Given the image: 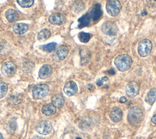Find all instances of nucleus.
Segmentation results:
<instances>
[{
    "instance_id": "obj_34",
    "label": "nucleus",
    "mask_w": 156,
    "mask_h": 139,
    "mask_svg": "<svg viewBox=\"0 0 156 139\" xmlns=\"http://www.w3.org/2000/svg\"><path fill=\"white\" fill-rule=\"evenodd\" d=\"M0 139H4L3 136L2 135V134H1V133H0Z\"/></svg>"
},
{
    "instance_id": "obj_16",
    "label": "nucleus",
    "mask_w": 156,
    "mask_h": 139,
    "mask_svg": "<svg viewBox=\"0 0 156 139\" xmlns=\"http://www.w3.org/2000/svg\"><path fill=\"white\" fill-rule=\"evenodd\" d=\"M52 104L55 107V108H62L65 103V100L63 96L60 94H56L54 95L51 99Z\"/></svg>"
},
{
    "instance_id": "obj_21",
    "label": "nucleus",
    "mask_w": 156,
    "mask_h": 139,
    "mask_svg": "<svg viewBox=\"0 0 156 139\" xmlns=\"http://www.w3.org/2000/svg\"><path fill=\"white\" fill-rule=\"evenodd\" d=\"M156 100V88H154L149 90V91L147 92L146 97H145V101L150 104L152 105L154 102Z\"/></svg>"
},
{
    "instance_id": "obj_29",
    "label": "nucleus",
    "mask_w": 156,
    "mask_h": 139,
    "mask_svg": "<svg viewBox=\"0 0 156 139\" xmlns=\"http://www.w3.org/2000/svg\"><path fill=\"white\" fill-rule=\"evenodd\" d=\"M84 7H85V4L82 2H79V3L76 4L75 10L77 11L78 10V12H80V11H82V10H83Z\"/></svg>"
},
{
    "instance_id": "obj_35",
    "label": "nucleus",
    "mask_w": 156,
    "mask_h": 139,
    "mask_svg": "<svg viewBox=\"0 0 156 139\" xmlns=\"http://www.w3.org/2000/svg\"><path fill=\"white\" fill-rule=\"evenodd\" d=\"M76 139H81V138H79V137H78V138H76Z\"/></svg>"
},
{
    "instance_id": "obj_27",
    "label": "nucleus",
    "mask_w": 156,
    "mask_h": 139,
    "mask_svg": "<svg viewBox=\"0 0 156 139\" xmlns=\"http://www.w3.org/2000/svg\"><path fill=\"white\" fill-rule=\"evenodd\" d=\"M7 90V85L4 82L0 81V99L4 97L6 95Z\"/></svg>"
},
{
    "instance_id": "obj_11",
    "label": "nucleus",
    "mask_w": 156,
    "mask_h": 139,
    "mask_svg": "<svg viewBox=\"0 0 156 139\" xmlns=\"http://www.w3.org/2000/svg\"><path fill=\"white\" fill-rule=\"evenodd\" d=\"M89 15L91 19V21H97L99 20L102 16V11L101 9V6L100 4L97 3L94 5L90 12H88Z\"/></svg>"
},
{
    "instance_id": "obj_23",
    "label": "nucleus",
    "mask_w": 156,
    "mask_h": 139,
    "mask_svg": "<svg viewBox=\"0 0 156 139\" xmlns=\"http://www.w3.org/2000/svg\"><path fill=\"white\" fill-rule=\"evenodd\" d=\"M79 39L81 42L83 43H87L91 37V34L88 32H80L78 34Z\"/></svg>"
},
{
    "instance_id": "obj_6",
    "label": "nucleus",
    "mask_w": 156,
    "mask_h": 139,
    "mask_svg": "<svg viewBox=\"0 0 156 139\" xmlns=\"http://www.w3.org/2000/svg\"><path fill=\"white\" fill-rule=\"evenodd\" d=\"M16 72V66L12 61L5 62L1 67V73L6 77H12Z\"/></svg>"
},
{
    "instance_id": "obj_22",
    "label": "nucleus",
    "mask_w": 156,
    "mask_h": 139,
    "mask_svg": "<svg viewBox=\"0 0 156 139\" xmlns=\"http://www.w3.org/2000/svg\"><path fill=\"white\" fill-rule=\"evenodd\" d=\"M51 36V31L48 29H44L38 34V40L40 41H44Z\"/></svg>"
},
{
    "instance_id": "obj_1",
    "label": "nucleus",
    "mask_w": 156,
    "mask_h": 139,
    "mask_svg": "<svg viewBox=\"0 0 156 139\" xmlns=\"http://www.w3.org/2000/svg\"><path fill=\"white\" fill-rule=\"evenodd\" d=\"M143 118V111L139 107L134 106L129 110L127 115V121L131 126H138L142 121Z\"/></svg>"
},
{
    "instance_id": "obj_4",
    "label": "nucleus",
    "mask_w": 156,
    "mask_h": 139,
    "mask_svg": "<svg viewBox=\"0 0 156 139\" xmlns=\"http://www.w3.org/2000/svg\"><path fill=\"white\" fill-rule=\"evenodd\" d=\"M152 44L150 40L145 39L139 42L138 46V51L142 57H146L149 54L152 50Z\"/></svg>"
},
{
    "instance_id": "obj_9",
    "label": "nucleus",
    "mask_w": 156,
    "mask_h": 139,
    "mask_svg": "<svg viewBox=\"0 0 156 139\" xmlns=\"http://www.w3.org/2000/svg\"><path fill=\"white\" fill-rule=\"evenodd\" d=\"M68 53V48L65 45H62L59 47L58 48L56 49V50L54 51L52 58L53 59L56 61H60L63 60L67 56Z\"/></svg>"
},
{
    "instance_id": "obj_14",
    "label": "nucleus",
    "mask_w": 156,
    "mask_h": 139,
    "mask_svg": "<svg viewBox=\"0 0 156 139\" xmlns=\"http://www.w3.org/2000/svg\"><path fill=\"white\" fill-rule=\"evenodd\" d=\"M52 67L49 64H44L41 67L38 72V77L41 79H46L52 73Z\"/></svg>"
},
{
    "instance_id": "obj_17",
    "label": "nucleus",
    "mask_w": 156,
    "mask_h": 139,
    "mask_svg": "<svg viewBox=\"0 0 156 139\" xmlns=\"http://www.w3.org/2000/svg\"><path fill=\"white\" fill-rule=\"evenodd\" d=\"M13 30L16 34L22 35L27 31L28 26L27 24L23 23H16L13 26Z\"/></svg>"
},
{
    "instance_id": "obj_3",
    "label": "nucleus",
    "mask_w": 156,
    "mask_h": 139,
    "mask_svg": "<svg viewBox=\"0 0 156 139\" xmlns=\"http://www.w3.org/2000/svg\"><path fill=\"white\" fill-rule=\"evenodd\" d=\"M49 88L47 85L38 84L35 85L32 89V96L34 99H41L46 97L49 93Z\"/></svg>"
},
{
    "instance_id": "obj_12",
    "label": "nucleus",
    "mask_w": 156,
    "mask_h": 139,
    "mask_svg": "<svg viewBox=\"0 0 156 139\" xmlns=\"http://www.w3.org/2000/svg\"><path fill=\"white\" fill-rule=\"evenodd\" d=\"M77 86L76 83L73 81H68L64 86L63 91L68 96L75 95L77 92Z\"/></svg>"
},
{
    "instance_id": "obj_19",
    "label": "nucleus",
    "mask_w": 156,
    "mask_h": 139,
    "mask_svg": "<svg viewBox=\"0 0 156 139\" xmlns=\"http://www.w3.org/2000/svg\"><path fill=\"white\" fill-rule=\"evenodd\" d=\"M91 21V19L89 15L88 12H87L85 14L83 15L80 18H79L78 19V22H79L78 28H82L85 26H88L90 24Z\"/></svg>"
},
{
    "instance_id": "obj_33",
    "label": "nucleus",
    "mask_w": 156,
    "mask_h": 139,
    "mask_svg": "<svg viewBox=\"0 0 156 139\" xmlns=\"http://www.w3.org/2000/svg\"><path fill=\"white\" fill-rule=\"evenodd\" d=\"M151 121H152V123L156 124V114L152 116V119H151Z\"/></svg>"
},
{
    "instance_id": "obj_5",
    "label": "nucleus",
    "mask_w": 156,
    "mask_h": 139,
    "mask_svg": "<svg viewBox=\"0 0 156 139\" xmlns=\"http://www.w3.org/2000/svg\"><path fill=\"white\" fill-rule=\"evenodd\" d=\"M121 5L119 1L117 0H110L106 4V10L109 15L115 17L116 16L121 10Z\"/></svg>"
},
{
    "instance_id": "obj_20",
    "label": "nucleus",
    "mask_w": 156,
    "mask_h": 139,
    "mask_svg": "<svg viewBox=\"0 0 156 139\" xmlns=\"http://www.w3.org/2000/svg\"><path fill=\"white\" fill-rule=\"evenodd\" d=\"M41 111L46 116H51L55 113L56 108L52 103H48L43 106Z\"/></svg>"
},
{
    "instance_id": "obj_31",
    "label": "nucleus",
    "mask_w": 156,
    "mask_h": 139,
    "mask_svg": "<svg viewBox=\"0 0 156 139\" xmlns=\"http://www.w3.org/2000/svg\"><path fill=\"white\" fill-rule=\"evenodd\" d=\"M103 83H104V80H103L102 78L98 79V80H97V81H96V84H97V85L99 86H102V85H103Z\"/></svg>"
},
{
    "instance_id": "obj_2",
    "label": "nucleus",
    "mask_w": 156,
    "mask_h": 139,
    "mask_svg": "<svg viewBox=\"0 0 156 139\" xmlns=\"http://www.w3.org/2000/svg\"><path fill=\"white\" fill-rule=\"evenodd\" d=\"M114 63L118 70L121 72H124L130 68L132 64V60L129 55L127 54H121L115 58Z\"/></svg>"
},
{
    "instance_id": "obj_10",
    "label": "nucleus",
    "mask_w": 156,
    "mask_h": 139,
    "mask_svg": "<svg viewBox=\"0 0 156 139\" xmlns=\"http://www.w3.org/2000/svg\"><path fill=\"white\" fill-rule=\"evenodd\" d=\"M126 94L130 97H133L136 96L140 91V86L135 81L129 82L125 88Z\"/></svg>"
},
{
    "instance_id": "obj_25",
    "label": "nucleus",
    "mask_w": 156,
    "mask_h": 139,
    "mask_svg": "<svg viewBox=\"0 0 156 139\" xmlns=\"http://www.w3.org/2000/svg\"><path fill=\"white\" fill-rule=\"evenodd\" d=\"M56 45H57V43L55 42H51V43L46 44L44 45H43L41 47V48L43 50H44L46 52L51 53L55 49Z\"/></svg>"
},
{
    "instance_id": "obj_24",
    "label": "nucleus",
    "mask_w": 156,
    "mask_h": 139,
    "mask_svg": "<svg viewBox=\"0 0 156 139\" xmlns=\"http://www.w3.org/2000/svg\"><path fill=\"white\" fill-rule=\"evenodd\" d=\"M34 66H35L34 63L32 61L28 60L23 62V70L25 72H30L31 70H32Z\"/></svg>"
},
{
    "instance_id": "obj_7",
    "label": "nucleus",
    "mask_w": 156,
    "mask_h": 139,
    "mask_svg": "<svg viewBox=\"0 0 156 139\" xmlns=\"http://www.w3.org/2000/svg\"><path fill=\"white\" fill-rule=\"evenodd\" d=\"M101 30L102 32L106 35L115 36L118 32V27L114 22L108 21L102 24Z\"/></svg>"
},
{
    "instance_id": "obj_13",
    "label": "nucleus",
    "mask_w": 156,
    "mask_h": 139,
    "mask_svg": "<svg viewBox=\"0 0 156 139\" xmlns=\"http://www.w3.org/2000/svg\"><path fill=\"white\" fill-rule=\"evenodd\" d=\"M49 21L51 24L54 25H61L65 23L66 18L61 13H53L49 17Z\"/></svg>"
},
{
    "instance_id": "obj_26",
    "label": "nucleus",
    "mask_w": 156,
    "mask_h": 139,
    "mask_svg": "<svg viewBox=\"0 0 156 139\" xmlns=\"http://www.w3.org/2000/svg\"><path fill=\"white\" fill-rule=\"evenodd\" d=\"M23 100V98L20 96H11L9 99V102L10 105H15L20 103Z\"/></svg>"
},
{
    "instance_id": "obj_32",
    "label": "nucleus",
    "mask_w": 156,
    "mask_h": 139,
    "mask_svg": "<svg viewBox=\"0 0 156 139\" xmlns=\"http://www.w3.org/2000/svg\"><path fill=\"white\" fill-rule=\"evenodd\" d=\"M127 99L125 97H121L119 99V102L121 103H126L127 102Z\"/></svg>"
},
{
    "instance_id": "obj_8",
    "label": "nucleus",
    "mask_w": 156,
    "mask_h": 139,
    "mask_svg": "<svg viewBox=\"0 0 156 139\" xmlns=\"http://www.w3.org/2000/svg\"><path fill=\"white\" fill-rule=\"evenodd\" d=\"M52 129V126L51 122L46 120L40 122L36 127L37 132L42 135L49 134L51 132Z\"/></svg>"
},
{
    "instance_id": "obj_15",
    "label": "nucleus",
    "mask_w": 156,
    "mask_h": 139,
    "mask_svg": "<svg viewBox=\"0 0 156 139\" xmlns=\"http://www.w3.org/2000/svg\"><path fill=\"white\" fill-rule=\"evenodd\" d=\"M110 119L114 122H118L122 119V111L121 108L115 107L112 109L109 115Z\"/></svg>"
},
{
    "instance_id": "obj_28",
    "label": "nucleus",
    "mask_w": 156,
    "mask_h": 139,
    "mask_svg": "<svg viewBox=\"0 0 156 139\" xmlns=\"http://www.w3.org/2000/svg\"><path fill=\"white\" fill-rule=\"evenodd\" d=\"M18 4L22 7H29L32 6L34 2V0H17Z\"/></svg>"
},
{
    "instance_id": "obj_30",
    "label": "nucleus",
    "mask_w": 156,
    "mask_h": 139,
    "mask_svg": "<svg viewBox=\"0 0 156 139\" xmlns=\"http://www.w3.org/2000/svg\"><path fill=\"white\" fill-rule=\"evenodd\" d=\"M9 128H10V130H12L13 132L16 129V124L14 123L13 122H10L9 123Z\"/></svg>"
},
{
    "instance_id": "obj_18",
    "label": "nucleus",
    "mask_w": 156,
    "mask_h": 139,
    "mask_svg": "<svg viewBox=\"0 0 156 139\" xmlns=\"http://www.w3.org/2000/svg\"><path fill=\"white\" fill-rule=\"evenodd\" d=\"M5 16L9 22H15L16 20H18L19 18L18 12L15 10L12 9H8L5 12Z\"/></svg>"
}]
</instances>
